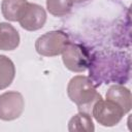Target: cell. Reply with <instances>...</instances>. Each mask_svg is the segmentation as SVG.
Masks as SVG:
<instances>
[{
	"instance_id": "6da1fadb",
	"label": "cell",
	"mask_w": 132,
	"mask_h": 132,
	"mask_svg": "<svg viewBox=\"0 0 132 132\" xmlns=\"http://www.w3.org/2000/svg\"><path fill=\"white\" fill-rule=\"evenodd\" d=\"M130 56L123 52H96L89 66L90 79L97 88L101 84H125L130 75Z\"/></svg>"
},
{
	"instance_id": "7a4b0ae2",
	"label": "cell",
	"mask_w": 132,
	"mask_h": 132,
	"mask_svg": "<svg viewBox=\"0 0 132 132\" xmlns=\"http://www.w3.org/2000/svg\"><path fill=\"white\" fill-rule=\"evenodd\" d=\"M67 95L79 111L91 114L94 104L102 98L89 76L75 75L67 85Z\"/></svg>"
},
{
	"instance_id": "3957f363",
	"label": "cell",
	"mask_w": 132,
	"mask_h": 132,
	"mask_svg": "<svg viewBox=\"0 0 132 132\" xmlns=\"http://www.w3.org/2000/svg\"><path fill=\"white\" fill-rule=\"evenodd\" d=\"M92 55L80 43L69 41L62 52V61L65 67L72 72H84L89 69Z\"/></svg>"
},
{
	"instance_id": "277c9868",
	"label": "cell",
	"mask_w": 132,
	"mask_h": 132,
	"mask_svg": "<svg viewBox=\"0 0 132 132\" xmlns=\"http://www.w3.org/2000/svg\"><path fill=\"white\" fill-rule=\"evenodd\" d=\"M69 41V36L65 32L54 30L44 33L36 39L35 50L40 56L55 57L62 54Z\"/></svg>"
},
{
	"instance_id": "5b68a950",
	"label": "cell",
	"mask_w": 132,
	"mask_h": 132,
	"mask_svg": "<svg viewBox=\"0 0 132 132\" xmlns=\"http://www.w3.org/2000/svg\"><path fill=\"white\" fill-rule=\"evenodd\" d=\"M91 114L100 125L105 127H112L121 122L125 112L113 101L108 99L103 100L101 98L94 104Z\"/></svg>"
},
{
	"instance_id": "8992f818",
	"label": "cell",
	"mask_w": 132,
	"mask_h": 132,
	"mask_svg": "<svg viewBox=\"0 0 132 132\" xmlns=\"http://www.w3.org/2000/svg\"><path fill=\"white\" fill-rule=\"evenodd\" d=\"M25 100L16 91H7L0 94V120L13 121L23 113Z\"/></svg>"
},
{
	"instance_id": "52a82bcc",
	"label": "cell",
	"mask_w": 132,
	"mask_h": 132,
	"mask_svg": "<svg viewBox=\"0 0 132 132\" xmlns=\"http://www.w3.org/2000/svg\"><path fill=\"white\" fill-rule=\"evenodd\" d=\"M18 22L21 27L27 31H37L41 29L46 22V11L41 5L28 2Z\"/></svg>"
},
{
	"instance_id": "ba28073f",
	"label": "cell",
	"mask_w": 132,
	"mask_h": 132,
	"mask_svg": "<svg viewBox=\"0 0 132 132\" xmlns=\"http://www.w3.org/2000/svg\"><path fill=\"white\" fill-rule=\"evenodd\" d=\"M106 99L117 103L126 113L131 110L132 107V95L128 88L122 84H116L108 88L106 92Z\"/></svg>"
},
{
	"instance_id": "9c48e42d",
	"label": "cell",
	"mask_w": 132,
	"mask_h": 132,
	"mask_svg": "<svg viewBox=\"0 0 132 132\" xmlns=\"http://www.w3.org/2000/svg\"><path fill=\"white\" fill-rule=\"evenodd\" d=\"M21 38L18 30L10 24L0 23V51H13L20 44Z\"/></svg>"
},
{
	"instance_id": "30bf717a",
	"label": "cell",
	"mask_w": 132,
	"mask_h": 132,
	"mask_svg": "<svg viewBox=\"0 0 132 132\" xmlns=\"http://www.w3.org/2000/svg\"><path fill=\"white\" fill-rule=\"evenodd\" d=\"M15 76L14 63L5 55H0V91L8 88Z\"/></svg>"
},
{
	"instance_id": "8fae6325",
	"label": "cell",
	"mask_w": 132,
	"mask_h": 132,
	"mask_svg": "<svg viewBox=\"0 0 132 132\" xmlns=\"http://www.w3.org/2000/svg\"><path fill=\"white\" fill-rule=\"evenodd\" d=\"M27 3V0H2L1 12L5 20L9 22H18Z\"/></svg>"
},
{
	"instance_id": "7c38bea8",
	"label": "cell",
	"mask_w": 132,
	"mask_h": 132,
	"mask_svg": "<svg viewBox=\"0 0 132 132\" xmlns=\"http://www.w3.org/2000/svg\"><path fill=\"white\" fill-rule=\"evenodd\" d=\"M68 130L70 132H74V131L93 132L95 130V126L93 124L91 114L79 111L78 113L73 116L68 122Z\"/></svg>"
},
{
	"instance_id": "4fadbf2b",
	"label": "cell",
	"mask_w": 132,
	"mask_h": 132,
	"mask_svg": "<svg viewBox=\"0 0 132 132\" xmlns=\"http://www.w3.org/2000/svg\"><path fill=\"white\" fill-rule=\"evenodd\" d=\"M74 0H46L47 11L55 16H64L72 10Z\"/></svg>"
},
{
	"instance_id": "5bb4252c",
	"label": "cell",
	"mask_w": 132,
	"mask_h": 132,
	"mask_svg": "<svg viewBox=\"0 0 132 132\" xmlns=\"http://www.w3.org/2000/svg\"><path fill=\"white\" fill-rule=\"evenodd\" d=\"M88 0H74V3H84V2H87Z\"/></svg>"
}]
</instances>
